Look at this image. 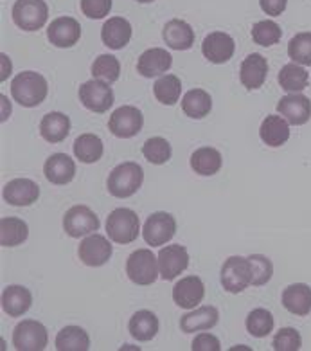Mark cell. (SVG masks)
<instances>
[{
	"label": "cell",
	"instance_id": "6da1fadb",
	"mask_svg": "<svg viewBox=\"0 0 311 351\" xmlns=\"http://www.w3.org/2000/svg\"><path fill=\"white\" fill-rule=\"evenodd\" d=\"M49 94L47 80L34 71L20 73L11 83V96L18 105L25 108H34L42 105Z\"/></svg>",
	"mask_w": 311,
	"mask_h": 351
},
{
	"label": "cell",
	"instance_id": "7a4b0ae2",
	"mask_svg": "<svg viewBox=\"0 0 311 351\" xmlns=\"http://www.w3.org/2000/svg\"><path fill=\"white\" fill-rule=\"evenodd\" d=\"M144 180V171L137 162H123L112 169L106 180L108 193L115 198H129L139 191Z\"/></svg>",
	"mask_w": 311,
	"mask_h": 351
},
{
	"label": "cell",
	"instance_id": "3957f363",
	"mask_svg": "<svg viewBox=\"0 0 311 351\" xmlns=\"http://www.w3.org/2000/svg\"><path fill=\"white\" fill-rule=\"evenodd\" d=\"M106 232L114 243L119 245L134 243L140 234V221L137 213L126 207L114 209L106 218Z\"/></svg>",
	"mask_w": 311,
	"mask_h": 351
},
{
	"label": "cell",
	"instance_id": "277c9868",
	"mask_svg": "<svg viewBox=\"0 0 311 351\" xmlns=\"http://www.w3.org/2000/svg\"><path fill=\"white\" fill-rule=\"evenodd\" d=\"M126 274L132 283L140 285V287L155 283L160 276L158 258L149 249L135 250L128 256V261H126Z\"/></svg>",
	"mask_w": 311,
	"mask_h": 351
},
{
	"label": "cell",
	"instance_id": "5b68a950",
	"mask_svg": "<svg viewBox=\"0 0 311 351\" xmlns=\"http://www.w3.org/2000/svg\"><path fill=\"white\" fill-rule=\"evenodd\" d=\"M252 261L243 256H232L221 267V285L230 293H240L252 285Z\"/></svg>",
	"mask_w": 311,
	"mask_h": 351
},
{
	"label": "cell",
	"instance_id": "8992f818",
	"mask_svg": "<svg viewBox=\"0 0 311 351\" xmlns=\"http://www.w3.org/2000/svg\"><path fill=\"white\" fill-rule=\"evenodd\" d=\"M13 22L22 31L42 29L49 19L45 0H16L13 5Z\"/></svg>",
	"mask_w": 311,
	"mask_h": 351
},
{
	"label": "cell",
	"instance_id": "52a82bcc",
	"mask_svg": "<svg viewBox=\"0 0 311 351\" xmlns=\"http://www.w3.org/2000/svg\"><path fill=\"white\" fill-rule=\"evenodd\" d=\"M49 344L47 328L42 322L25 319L13 330V346L18 351H43Z\"/></svg>",
	"mask_w": 311,
	"mask_h": 351
},
{
	"label": "cell",
	"instance_id": "ba28073f",
	"mask_svg": "<svg viewBox=\"0 0 311 351\" xmlns=\"http://www.w3.org/2000/svg\"><path fill=\"white\" fill-rule=\"evenodd\" d=\"M79 101L86 110L105 114L114 106V90L110 83L94 77L79 87Z\"/></svg>",
	"mask_w": 311,
	"mask_h": 351
},
{
	"label": "cell",
	"instance_id": "9c48e42d",
	"mask_svg": "<svg viewBox=\"0 0 311 351\" xmlns=\"http://www.w3.org/2000/svg\"><path fill=\"white\" fill-rule=\"evenodd\" d=\"M99 229V218L90 207L74 206L63 217V231L71 238H83Z\"/></svg>",
	"mask_w": 311,
	"mask_h": 351
},
{
	"label": "cell",
	"instance_id": "30bf717a",
	"mask_svg": "<svg viewBox=\"0 0 311 351\" xmlns=\"http://www.w3.org/2000/svg\"><path fill=\"white\" fill-rule=\"evenodd\" d=\"M142 112L135 106H121L108 119V130L119 139H132L142 130Z\"/></svg>",
	"mask_w": 311,
	"mask_h": 351
},
{
	"label": "cell",
	"instance_id": "8fae6325",
	"mask_svg": "<svg viewBox=\"0 0 311 351\" xmlns=\"http://www.w3.org/2000/svg\"><path fill=\"white\" fill-rule=\"evenodd\" d=\"M177 232V220L169 213H153L142 227L144 241L151 247L166 245Z\"/></svg>",
	"mask_w": 311,
	"mask_h": 351
},
{
	"label": "cell",
	"instance_id": "7c38bea8",
	"mask_svg": "<svg viewBox=\"0 0 311 351\" xmlns=\"http://www.w3.org/2000/svg\"><path fill=\"white\" fill-rule=\"evenodd\" d=\"M112 252L114 249H112L110 241L96 232L85 236V240L79 243V249H77L79 260L86 267H103L112 258Z\"/></svg>",
	"mask_w": 311,
	"mask_h": 351
},
{
	"label": "cell",
	"instance_id": "4fadbf2b",
	"mask_svg": "<svg viewBox=\"0 0 311 351\" xmlns=\"http://www.w3.org/2000/svg\"><path fill=\"white\" fill-rule=\"evenodd\" d=\"M158 270L164 281H173L189 267V254L182 245H166L158 252Z\"/></svg>",
	"mask_w": 311,
	"mask_h": 351
},
{
	"label": "cell",
	"instance_id": "5bb4252c",
	"mask_svg": "<svg viewBox=\"0 0 311 351\" xmlns=\"http://www.w3.org/2000/svg\"><path fill=\"white\" fill-rule=\"evenodd\" d=\"M82 36V25L72 16H60L53 20L47 29V38L60 49H69L76 45Z\"/></svg>",
	"mask_w": 311,
	"mask_h": 351
},
{
	"label": "cell",
	"instance_id": "9a60e30c",
	"mask_svg": "<svg viewBox=\"0 0 311 351\" xmlns=\"http://www.w3.org/2000/svg\"><path fill=\"white\" fill-rule=\"evenodd\" d=\"M277 112L284 119L293 126L306 125L311 119V101L310 97L297 92V94H288L281 97L277 103Z\"/></svg>",
	"mask_w": 311,
	"mask_h": 351
},
{
	"label": "cell",
	"instance_id": "2e32d148",
	"mask_svg": "<svg viewBox=\"0 0 311 351\" xmlns=\"http://www.w3.org/2000/svg\"><path fill=\"white\" fill-rule=\"evenodd\" d=\"M234 51L236 44L232 36L227 33H221V31L207 34L206 38H203V44H201L203 56L211 63H216V65L229 62L234 56Z\"/></svg>",
	"mask_w": 311,
	"mask_h": 351
},
{
	"label": "cell",
	"instance_id": "e0dca14e",
	"mask_svg": "<svg viewBox=\"0 0 311 351\" xmlns=\"http://www.w3.org/2000/svg\"><path fill=\"white\" fill-rule=\"evenodd\" d=\"M2 197L10 206L27 207L34 204L40 197V186L29 178H14L5 184Z\"/></svg>",
	"mask_w": 311,
	"mask_h": 351
},
{
	"label": "cell",
	"instance_id": "ac0fdd59",
	"mask_svg": "<svg viewBox=\"0 0 311 351\" xmlns=\"http://www.w3.org/2000/svg\"><path fill=\"white\" fill-rule=\"evenodd\" d=\"M206 298V287L198 276H187L173 287V301L180 308L192 310Z\"/></svg>",
	"mask_w": 311,
	"mask_h": 351
},
{
	"label": "cell",
	"instance_id": "d6986e66",
	"mask_svg": "<svg viewBox=\"0 0 311 351\" xmlns=\"http://www.w3.org/2000/svg\"><path fill=\"white\" fill-rule=\"evenodd\" d=\"M266 76H269V62L263 54L252 53L243 60L240 69V80L243 87L249 90L261 88L266 82Z\"/></svg>",
	"mask_w": 311,
	"mask_h": 351
},
{
	"label": "cell",
	"instance_id": "ffe728a7",
	"mask_svg": "<svg viewBox=\"0 0 311 351\" xmlns=\"http://www.w3.org/2000/svg\"><path fill=\"white\" fill-rule=\"evenodd\" d=\"M173 65V56L166 49L153 47L144 51L137 62V73L144 77H157L168 73Z\"/></svg>",
	"mask_w": 311,
	"mask_h": 351
},
{
	"label": "cell",
	"instance_id": "44dd1931",
	"mask_svg": "<svg viewBox=\"0 0 311 351\" xmlns=\"http://www.w3.org/2000/svg\"><path fill=\"white\" fill-rule=\"evenodd\" d=\"M43 175L51 184L65 186L76 175V162L69 155L54 154L43 164Z\"/></svg>",
	"mask_w": 311,
	"mask_h": 351
},
{
	"label": "cell",
	"instance_id": "7402d4cb",
	"mask_svg": "<svg viewBox=\"0 0 311 351\" xmlns=\"http://www.w3.org/2000/svg\"><path fill=\"white\" fill-rule=\"evenodd\" d=\"M101 40L106 47L114 49V51L126 47L132 40V24L123 16H112L106 20L101 29Z\"/></svg>",
	"mask_w": 311,
	"mask_h": 351
},
{
	"label": "cell",
	"instance_id": "603a6c76",
	"mask_svg": "<svg viewBox=\"0 0 311 351\" xmlns=\"http://www.w3.org/2000/svg\"><path fill=\"white\" fill-rule=\"evenodd\" d=\"M162 36L166 45L175 51H187L195 44V29L187 22L178 19L169 20L168 24L164 25Z\"/></svg>",
	"mask_w": 311,
	"mask_h": 351
},
{
	"label": "cell",
	"instance_id": "cb8c5ba5",
	"mask_svg": "<svg viewBox=\"0 0 311 351\" xmlns=\"http://www.w3.org/2000/svg\"><path fill=\"white\" fill-rule=\"evenodd\" d=\"M218 319H220V313L214 306H200L197 310L192 308V312L186 313L180 319V330L184 333L206 332L218 324Z\"/></svg>",
	"mask_w": 311,
	"mask_h": 351
},
{
	"label": "cell",
	"instance_id": "d4e9b609",
	"mask_svg": "<svg viewBox=\"0 0 311 351\" xmlns=\"http://www.w3.org/2000/svg\"><path fill=\"white\" fill-rule=\"evenodd\" d=\"M69 134H71V119H69V116H65L62 112H49V114L43 116L42 123H40V135L47 143L58 145V143L67 139Z\"/></svg>",
	"mask_w": 311,
	"mask_h": 351
},
{
	"label": "cell",
	"instance_id": "484cf974",
	"mask_svg": "<svg viewBox=\"0 0 311 351\" xmlns=\"http://www.w3.org/2000/svg\"><path fill=\"white\" fill-rule=\"evenodd\" d=\"M259 137L270 148H279L290 139V123L281 114L279 116H266V119L261 123V128H259Z\"/></svg>",
	"mask_w": 311,
	"mask_h": 351
},
{
	"label": "cell",
	"instance_id": "4316f807",
	"mask_svg": "<svg viewBox=\"0 0 311 351\" xmlns=\"http://www.w3.org/2000/svg\"><path fill=\"white\" fill-rule=\"evenodd\" d=\"M283 306L299 317H306L311 312V289L304 283L290 285L283 292Z\"/></svg>",
	"mask_w": 311,
	"mask_h": 351
},
{
	"label": "cell",
	"instance_id": "83f0119b",
	"mask_svg": "<svg viewBox=\"0 0 311 351\" xmlns=\"http://www.w3.org/2000/svg\"><path fill=\"white\" fill-rule=\"evenodd\" d=\"M33 304V295L25 287L11 285L2 292V310L10 317H22Z\"/></svg>",
	"mask_w": 311,
	"mask_h": 351
},
{
	"label": "cell",
	"instance_id": "f1b7e54d",
	"mask_svg": "<svg viewBox=\"0 0 311 351\" xmlns=\"http://www.w3.org/2000/svg\"><path fill=\"white\" fill-rule=\"evenodd\" d=\"M221 154L216 148L211 146H203L198 148L195 154L191 155V168L195 173L201 175V177H212L221 169Z\"/></svg>",
	"mask_w": 311,
	"mask_h": 351
},
{
	"label": "cell",
	"instance_id": "f546056e",
	"mask_svg": "<svg viewBox=\"0 0 311 351\" xmlns=\"http://www.w3.org/2000/svg\"><path fill=\"white\" fill-rule=\"evenodd\" d=\"M129 335L134 337L135 341L148 342L151 341L158 332V319L153 312L149 310H140L134 313V317L128 322Z\"/></svg>",
	"mask_w": 311,
	"mask_h": 351
},
{
	"label": "cell",
	"instance_id": "4dcf8cb0",
	"mask_svg": "<svg viewBox=\"0 0 311 351\" xmlns=\"http://www.w3.org/2000/svg\"><path fill=\"white\" fill-rule=\"evenodd\" d=\"M277 82L283 90L288 94H297L308 87L310 83V74L306 73V69L299 65V63H288L281 69V73L277 76Z\"/></svg>",
	"mask_w": 311,
	"mask_h": 351
},
{
	"label": "cell",
	"instance_id": "1f68e13d",
	"mask_svg": "<svg viewBox=\"0 0 311 351\" xmlns=\"http://www.w3.org/2000/svg\"><path fill=\"white\" fill-rule=\"evenodd\" d=\"M212 108V99L203 88H192L182 97V110L191 119H203Z\"/></svg>",
	"mask_w": 311,
	"mask_h": 351
},
{
	"label": "cell",
	"instance_id": "d6a6232c",
	"mask_svg": "<svg viewBox=\"0 0 311 351\" xmlns=\"http://www.w3.org/2000/svg\"><path fill=\"white\" fill-rule=\"evenodd\" d=\"M29 236V227L22 218L5 217L0 220V245L16 247L24 243Z\"/></svg>",
	"mask_w": 311,
	"mask_h": 351
},
{
	"label": "cell",
	"instance_id": "836d02e7",
	"mask_svg": "<svg viewBox=\"0 0 311 351\" xmlns=\"http://www.w3.org/2000/svg\"><path fill=\"white\" fill-rule=\"evenodd\" d=\"M105 146L96 134H83L74 141V155L79 162L94 164L103 157Z\"/></svg>",
	"mask_w": 311,
	"mask_h": 351
},
{
	"label": "cell",
	"instance_id": "e575fe53",
	"mask_svg": "<svg viewBox=\"0 0 311 351\" xmlns=\"http://www.w3.org/2000/svg\"><path fill=\"white\" fill-rule=\"evenodd\" d=\"M58 351H86L90 350V337L79 326H65L56 335Z\"/></svg>",
	"mask_w": 311,
	"mask_h": 351
},
{
	"label": "cell",
	"instance_id": "d590c367",
	"mask_svg": "<svg viewBox=\"0 0 311 351\" xmlns=\"http://www.w3.org/2000/svg\"><path fill=\"white\" fill-rule=\"evenodd\" d=\"M180 92H182V83H180V77L175 74H166V76L158 77L153 85L155 97L162 105H175L180 99Z\"/></svg>",
	"mask_w": 311,
	"mask_h": 351
},
{
	"label": "cell",
	"instance_id": "8d00e7d4",
	"mask_svg": "<svg viewBox=\"0 0 311 351\" xmlns=\"http://www.w3.org/2000/svg\"><path fill=\"white\" fill-rule=\"evenodd\" d=\"M92 76L106 83H114L121 76L119 60L112 54H99L92 63Z\"/></svg>",
	"mask_w": 311,
	"mask_h": 351
},
{
	"label": "cell",
	"instance_id": "74e56055",
	"mask_svg": "<svg viewBox=\"0 0 311 351\" xmlns=\"http://www.w3.org/2000/svg\"><path fill=\"white\" fill-rule=\"evenodd\" d=\"M273 324H275V321H273V315L269 310L256 308L247 317V332L252 337H256V339H263V337L272 333Z\"/></svg>",
	"mask_w": 311,
	"mask_h": 351
},
{
	"label": "cell",
	"instance_id": "f35d334b",
	"mask_svg": "<svg viewBox=\"0 0 311 351\" xmlns=\"http://www.w3.org/2000/svg\"><path fill=\"white\" fill-rule=\"evenodd\" d=\"M142 155L149 164L160 166L171 159V145L164 137H151L144 143Z\"/></svg>",
	"mask_w": 311,
	"mask_h": 351
},
{
	"label": "cell",
	"instance_id": "ab89813d",
	"mask_svg": "<svg viewBox=\"0 0 311 351\" xmlns=\"http://www.w3.org/2000/svg\"><path fill=\"white\" fill-rule=\"evenodd\" d=\"M288 56L302 67L311 65V33L295 34L288 44Z\"/></svg>",
	"mask_w": 311,
	"mask_h": 351
},
{
	"label": "cell",
	"instance_id": "60d3db41",
	"mask_svg": "<svg viewBox=\"0 0 311 351\" xmlns=\"http://www.w3.org/2000/svg\"><path fill=\"white\" fill-rule=\"evenodd\" d=\"M283 31L273 20H261L252 27V40L261 47H272L281 40Z\"/></svg>",
	"mask_w": 311,
	"mask_h": 351
},
{
	"label": "cell",
	"instance_id": "b9f144b4",
	"mask_svg": "<svg viewBox=\"0 0 311 351\" xmlns=\"http://www.w3.org/2000/svg\"><path fill=\"white\" fill-rule=\"evenodd\" d=\"M302 346V337L295 328H281L273 337L272 348L275 351H299Z\"/></svg>",
	"mask_w": 311,
	"mask_h": 351
},
{
	"label": "cell",
	"instance_id": "7bdbcfd3",
	"mask_svg": "<svg viewBox=\"0 0 311 351\" xmlns=\"http://www.w3.org/2000/svg\"><path fill=\"white\" fill-rule=\"evenodd\" d=\"M250 261H252V269H254L252 285L254 287H263V285L269 283L273 276L272 261L263 254H252L250 256Z\"/></svg>",
	"mask_w": 311,
	"mask_h": 351
},
{
	"label": "cell",
	"instance_id": "ee69618b",
	"mask_svg": "<svg viewBox=\"0 0 311 351\" xmlns=\"http://www.w3.org/2000/svg\"><path fill=\"white\" fill-rule=\"evenodd\" d=\"M112 10V0H82L83 15L88 19H105Z\"/></svg>",
	"mask_w": 311,
	"mask_h": 351
},
{
	"label": "cell",
	"instance_id": "f6af8a7d",
	"mask_svg": "<svg viewBox=\"0 0 311 351\" xmlns=\"http://www.w3.org/2000/svg\"><path fill=\"white\" fill-rule=\"evenodd\" d=\"M191 350L192 351H220L221 350V344H220V339L214 337L212 333H200V335L195 337V341L191 344Z\"/></svg>",
	"mask_w": 311,
	"mask_h": 351
},
{
	"label": "cell",
	"instance_id": "bcb514c9",
	"mask_svg": "<svg viewBox=\"0 0 311 351\" xmlns=\"http://www.w3.org/2000/svg\"><path fill=\"white\" fill-rule=\"evenodd\" d=\"M286 4H288V0H259L261 10L270 16H279L281 13H284Z\"/></svg>",
	"mask_w": 311,
	"mask_h": 351
},
{
	"label": "cell",
	"instance_id": "7dc6e473",
	"mask_svg": "<svg viewBox=\"0 0 311 351\" xmlns=\"http://www.w3.org/2000/svg\"><path fill=\"white\" fill-rule=\"evenodd\" d=\"M0 58H2V76H0V80H2V82H5V77L11 74V62H10V58L5 56V54H2Z\"/></svg>",
	"mask_w": 311,
	"mask_h": 351
},
{
	"label": "cell",
	"instance_id": "c3c4849f",
	"mask_svg": "<svg viewBox=\"0 0 311 351\" xmlns=\"http://www.w3.org/2000/svg\"><path fill=\"white\" fill-rule=\"evenodd\" d=\"M2 106H4V110H2V121H5L11 114V105H10V101L5 99V96H2Z\"/></svg>",
	"mask_w": 311,
	"mask_h": 351
},
{
	"label": "cell",
	"instance_id": "681fc988",
	"mask_svg": "<svg viewBox=\"0 0 311 351\" xmlns=\"http://www.w3.org/2000/svg\"><path fill=\"white\" fill-rule=\"evenodd\" d=\"M135 2H140V4H148V2H153V0H135Z\"/></svg>",
	"mask_w": 311,
	"mask_h": 351
}]
</instances>
